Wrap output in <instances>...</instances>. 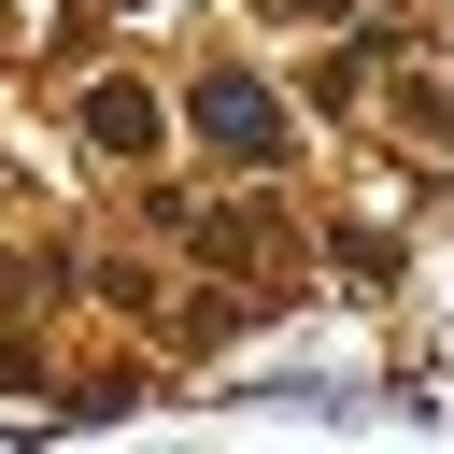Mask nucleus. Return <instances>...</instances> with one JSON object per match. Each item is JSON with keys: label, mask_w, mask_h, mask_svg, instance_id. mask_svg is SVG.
Here are the masks:
<instances>
[{"label": "nucleus", "mask_w": 454, "mask_h": 454, "mask_svg": "<svg viewBox=\"0 0 454 454\" xmlns=\"http://www.w3.org/2000/svg\"><path fill=\"white\" fill-rule=\"evenodd\" d=\"M199 128H213V156H270V142H284V114H270L241 71H213V85H199Z\"/></svg>", "instance_id": "f257e3e1"}, {"label": "nucleus", "mask_w": 454, "mask_h": 454, "mask_svg": "<svg viewBox=\"0 0 454 454\" xmlns=\"http://www.w3.org/2000/svg\"><path fill=\"white\" fill-rule=\"evenodd\" d=\"M85 128H99V142H114V156H128V142H142V128H156V99H142V85H99V99H85Z\"/></svg>", "instance_id": "f03ea898"}, {"label": "nucleus", "mask_w": 454, "mask_h": 454, "mask_svg": "<svg viewBox=\"0 0 454 454\" xmlns=\"http://www.w3.org/2000/svg\"><path fill=\"white\" fill-rule=\"evenodd\" d=\"M284 14H340V0H284Z\"/></svg>", "instance_id": "7ed1b4c3"}]
</instances>
